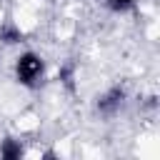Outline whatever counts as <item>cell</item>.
<instances>
[{
  "label": "cell",
  "mask_w": 160,
  "mask_h": 160,
  "mask_svg": "<svg viewBox=\"0 0 160 160\" xmlns=\"http://www.w3.org/2000/svg\"><path fill=\"white\" fill-rule=\"evenodd\" d=\"M15 70H18V80L22 85H35L40 80V75H42V60L38 55H32V52H25V55L18 58Z\"/></svg>",
  "instance_id": "6da1fadb"
},
{
  "label": "cell",
  "mask_w": 160,
  "mask_h": 160,
  "mask_svg": "<svg viewBox=\"0 0 160 160\" xmlns=\"http://www.w3.org/2000/svg\"><path fill=\"white\" fill-rule=\"evenodd\" d=\"M122 98H125L122 88H110V90L98 100V110H100L102 115H112V112L122 105Z\"/></svg>",
  "instance_id": "7a4b0ae2"
},
{
  "label": "cell",
  "mask_w": 160,
  "mask_h": 160,
  "mask_svg": "<svg viewBox=\"0 0 160 160\" xmlns=\"http://www.w3.org/2000/svg\"><path fill=\"white\" fill-rule=\"evenodd\" d=\"M0 155H2L5 160H15V158L22 155V148H20V142H15V140H5L2 148H0Z\"/></svg>",
  "instance_id": "3957f363"
},
{
  "label": "cell",
  "mask_w": 160,
  "mask_h": 160,
  "mask_svg": "<svg viewBox=\"0 0 160 160\" xmlns=\"http://www.w3.org/2000/svg\"><path fill=\"white\" fill-rule=\"evenodd\" d=\"M0 38H2L5 42H18V40H20V30L12 28V25H5V28L0 30Z\"/></svg>",
  "instance_id": "277c9868"
},
{
  "label": "cell",
  "mask_w": 160,
  "mask_h": 160,
  "mask_svg": "<svg viewBox=\"0 0 160 160\" xmlns=\"http://www.w3.org/2000/svg\"><path fill=\"white\" fill-rule=\"evenodd\" d=\"M105 5H108L110 10H118V12H122V10L132 8V5H135V0H105Z\"/></svg>",
  "instance_id": "5b68a950"
}]
</instances>
